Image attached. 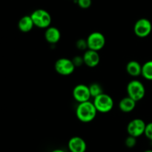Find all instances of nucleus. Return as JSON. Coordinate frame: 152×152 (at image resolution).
Masks as SVG:
<instances>
[{
    "label": "nucleus",
    "instance_id": "obj_15",
    "mask_svg": "<svg viewBox=\"0 0 152 152\" xmlns=\"http://www.w3.org/2000/svg\"><path fill=\"white\" fill-rule=\"evenodd\" d=\"M142 66L138 61H131L126 65V71L129 75L132 77H138L142 75Z\"/></svg>",
    "mask_w": 152,
    "mask_h": 152
},
{
    "label": "nucleus",
    "instance_id": "obj_21",
    "mask_svg": "<svg viewBox=\"0 0 152 152\" xmlns=\"http://www.w3.org/2000/svg\"><path fill=\"white\" fill-rule=\"evenodd\" d=\"M144 134H145V136L148 139L152 141V122H149L148 124H146Z\"/></svg>",
    "mask_w": 152,
    "mask_h": 152
},
{
    "label": "nucleus",
    "instance_id": "obj_18",
    "mask_svg": "<svg viewBox=\"0 0 152 152\" xmlns=\"http://www.w3.org/2000/svg\"><path fill=\"white\" fill-rule=\"evenodd\" d=\"M125 144L129 148H134L137 144V137H133V136L129 135V137L125 140Z\"/></svg>",
    "mask_w": 152,
    "mask_h": 152
},
{
    "label": "nucleus",
    "instance_id": "obj_25",
    "mask_svg": "<svg viewBox=\"0 0 152 152\" xmlns=\"http://www.w3.org/2000/svg\"><path fill=\"white\" fill-rule=\"evenodd\" d=\"M74 1H77V0H74Z\"/></svg>",
    "mask_w": 152,
    "mask_h": 152
},
{
    "label": "nucleus",
    "instance_id": "obj_16",
    "mask_svg": "<svg viewBox=\"0 0 152 152\" xmlns=\"http://www.w3.org/2000/svg\"><path fill=\"white\" fill-rule=\"evenodd\" d=\"M142 75L147 80H152V61H148L142 65Z\"/></svg>",
    "mask_w": 152,
    "mask_h": 152
},
{
    "label": "nucleus",
    "instance_id": "obj_11",
    "mask_svg": "<svg viewBox=\"0 0 152 152\" xmlns=\"http://www.w3.org/2000/svg\"><path fill=\"white\" fill-rule=\"evenodd\" d=\"M83 57L85 65L91 67V68L96 66L100 61V57H99L98 52H96V51L88 49V50L85 52Z\"/></svg>",
    "mask_w": 152,
    "mask_h": 152
},
{
    "label": "nucleus",
    "instance_id": "obj_2",
    "mask_svg": "<svg viewBox=\"0 0 152 152\" xmlns=\"http://www.w3.org/2000/svg\"><path fill=\"white\" fill-rule=\"evenodd\" d=\"M34 25L39 28H48L51 23V16L44 9H37L31 14Z\"/></svg>",
    "mask_w": 152,
    "mask_h": 152
},
{
    "label": "nucleus",
    "instance_id": "obj_24",
    "mask_svg": "<svg viewBox=\"0 0 152 152\" xmlns=\"http://www.w3.org/2000/svg\"><path fill=\"white\" fill-rule=\"evenodd\" d=\"M144 152H152V150H151V149H148V150H146Z\"/></svg>",
    "mask_w": 152,
    "mask_h": 152
},
{
    "label": "nucleus",
    "instance_id": "obj_23",
    "mask_svg": "<svg viewBox=\"0 0 152 152\" xmlns=\"http://www.w3.org/2000/svg\"><path fill=\"white\" fill-rule=\"evenodd\" d=\"M51 152H65V151L64 150H62V149L57 148V149H54V150L52 151Z\"/></svg>",
    "mask_w": 152,
    "mask_h": 152
},
{
    "label": "nucleus",
    "instance_id": "obj_8",
    "mask_svg": "<svg viewBox=\"0 0 152 152\" xmlns=\"http://www.w3.org/2000/svg\"><path fill=\"white\" fill-rule=\"evenodd\" d=\"M146 127V124L142 119L137 118L132 119L127 126V131L129 135L133 136L134 137H139L144 134Z\"/></svg>",
    "mask_w": 152,
    "mask_h": 152
},
{
    "label": "nucleus",
    "instance_id": "obj_10",
    "mask_svg": "<svg viewBox=\"0 0 152 152\" xmlns=\"http://www.w3.org/2000/svg\"><path fill=\"white\" fill-rule=\"evenodd\" d=\"M68 147L71 152H86L87 145L82 137L76 136L70 139Z\"/></svg>",
    "mask_w": 152,
    "mask_h": 152
},
{
    "label": "nucleus",
    "instance_id": "obj_20",
    "mask_svg": "<svg viewBox=\"0 0 152 152\" xmlns=\"http://www.w3.org/2000/svg\"><path fill=\"white\" fill-rule=\"evenodd\" d=\"M77 2L78 5L83 9L88 8L92 4L91 0H77Z\"/></svg>",
    "mask_w": 152,
    "mask_h": 152
},
{
    "label": "nucleus",
    "instance_id": "obj_5",
    "mask_svg": "<svg viewBox=\"0 0 152 152\" xmlns=\"http://www.w3.org/2000/svg\"><path fill=\"white\" fill-rule=\"evenodd\" d=\"M54 68L58 74L67 76L74 72L76 66H74L72 60L66 58H62L56 61L54 64Z\"/></svg>",
    "mask_w": 152,
    "mask_h": 152
},
{
    "label": "nucleus",
    "instance_id": "obj_14",
    "mask_svg": "<svg viewBox=\"0 0 152 152\" xmlns=\"http://www.w3.org/2000/svg\"><path fill=\"white\" fill-rule=\"evenodd\" d=\"M136 103L137 101L132 99L131 97L126 96L120 100L119 103V107L123 113H130L134 110L136 107Z\"/></svg>",
    "mask_w": 152,
    "mask_h": 152
},
{
    "label": "nucleus",
    "instance_id": "obj_9",
    "mask_svg": "<svg viewBox=\"0 0 152 152\" xmlns=\"http://www.w3.org/2000/svg\"><path fill=\"white\" fill-rule=\"evenodd\" d=\"M73 97L78 103L89 101L91 98L89 86L83 83L77 85L73 89Z\"/></svg>",
    "mask_w": 152,
    "mask_h": 152
},
{
    "label": "nucleus",
    "instance_id": "obj_12",
    "mask_svg": "<svg viewBox=\"0 0 152 152\" xmlns=\"http://www.w3.org/2000/svg\"><path fill=\"white\" fill-rule=\"evenodd\" d=\"M45 38L46 41L50 44L57 43L61 38L60 31L56 27H48L46 28L45 32Z\"/></svg>",
    "mask_w": 152,
    "mask_h": 152
},
{
    "label": "nucleus",
    "instance_id": "obj_3",
    "mask_svg": "<svg viewBox=\"0 0 152 152\" xmlns=\"http://www.w3.org/2000/svg\"><path fill=\"white\" fill-rule=\"evenodd\" d=\"M128 96L131 97L135 101H139L145 95V88L143 83L138 80H132L127 85Z\"/></svg>",
    "mask_w": 152,
    "mask_h": 152
},
{
    "label": "nucleus",
    "instance_id": "obj_17",
    "mask_svg": "<svg viewBox=\"0 0 152 152\" xmlns=\"http://www.w3.org/2000/svg\"><path fill=\"white\" fill-rule=\"evenodd\" d=\"M88 86L91 95V97H93L94 98H96L98 95H101L102 93H103V89H102V86L99 83H95L94 82V83H91Z\"/></svg>",
    "mask_w": 152,
    "mask_h": 152
},
{
    "label": "nucleus",
    "instance_id": "obj_4",
    "mask_svg": "<svg viewBox=\"0 0 152 152\" xmlns=\"http://www.w3.org/2000/svg\"><path fill=\"white\" fill-rule=\"evenodd\" d=\"M97 112L106 113L111 111L114 107V100L109 95L102 93L94 98L93 101Z\"/></svg>",
    "mask_w": 152,
    "mask_h": 152
},
{
    "label": "nucleus",
    "instance_id": "obj_22",
    "mask_svg": "<svg viewBox=\"0 0 152 152\" xmlns=\"http://www.w3.org/2000/svg\"><path fill=\"white\" fill-rule=\"evenodd\" d=\"M72 61L76 67H80L83 64H84V60H83V56H79V55H77V56L74 57V58L72 59Z\"/></svg>",
    "mask_w": 152,
    "mask_h": 152
},
{
    "label": "nucleus",
    "instance_id": "obj_7",
    "mask_svg": "<svg viewBox=\"0 0 152 152\" xmlns=\"http://www.w3.org/2000/svg\"><path fill=\"white\" fill-rule=\"evenodd\" d=\"M152 31V24L149 19L146 18L139 19L134 24V31L137 37L140 38L146 37L151 34Z\"/></svg>",
    "mask_w": 152,
    "mask_h": 152
},
{
    "label": "nucleus",
    "instance_id": "obj_1",
    "mask_svg": "<svg viewBox=\"0 0 152 152\" xmlns=\"http://www.w3.org/2000/svg\"><path fill=\"white\" fill-rule=\"evenodd\" d=\"M96 107L93 102L90 101L79 103L76 110L77 117L80 122L88 123L95 119L97 113Z\"/></svg>",
    "mask_w": 152,
    "mask_h": 152
},
{
    "label": "nucleus",
    "instance_id": "obj_19",
    "mask_svg": "<svg viewBox=\"0 0 152 152\" xmlns=\"http://www.w3.org/2000/svg\"><path fill=\"white\" fill-rule=\"evenodd\" d=\"M76 46L77 48L80 50H86V49H88V43L87 40H85V39H80L77 41L76 43Z\"/></svg>",
    "mask_w": 152,
    "mask_h": 152
},
{
    "label": "nucleus",
    "instance_id": "obj_6",
    "mask_svg": "<svg viewBox=\"0 0 152 152\" xmlns=\"http://www.w3.org/2000/svg\"><path fill=\"white\" fill-rule=\"evenodd\" d=\"M87 40L88 49L99 52L105 45V37L103 34L99 31L91 33Z\"/></svg>",
    "mask_w": 152,
    "mask_h": 152
},
{
    "label": "nucleus",
    "instance_id": "obj_13",
    "mask_svg": "<svg viewBox=\"0 0 152 152\" xmlns=\"http://www.w3.org/2000/svg\"><path fill=\"white\" fill-rule=\"evenodd\" d=\"M34 25V21L31 18V15H25L22 16L18 22V28L22 32L27 33L32 30Z\"/></svg>",
    "mask_w": 152,
    "mask_h": 152
}]
</instances>
